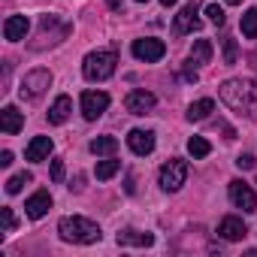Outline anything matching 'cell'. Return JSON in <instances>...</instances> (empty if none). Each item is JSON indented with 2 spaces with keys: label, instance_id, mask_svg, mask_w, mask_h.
<instances>
[{
  "label": "cell",
  "instance_id": "5bb4252c",
  "mask_svg": "<svg viewBox=\"0 0 257 257\" xmlns=\"http://www.w3.org/2000/svg\"><path fill=\"white\" fill-rule=\"evenodd\" d=\"M28 31H31V22H28L25 16H10V19L4 22V37H7L10 43H22V40L28 37Z\"/></svg>",
  "mask_w": 257,
  "mask_h": 257
},
{
  "label": "cell",
  "instance_id": "484cf974",
  "mask_svg": "<svg viewBox=\"0 0 257 257\" xmlns=\"http://www.w3.org/2000/svg\"><path fill=\"white\" fill-rule=\"evenodd\" d=\"M206 16H209V22H212V25H218V28H221V25L227 22V16H224V10H221L218 4H209V7H206Z\"/></svg>",
  "mask_w": 257,
  "mask_h": 257
},
{
  "label": "cell",
  "instance_id": "d6986e66",
  "mask_svg": "<svg viewBox=\"0 0 257 257\" xmlns=\"http://www.w3.org/2000/svg\"><path fill=\"white\" fill-rule=\"evenodd\" d=\"M212 112H215V100H212V97H203V100H197V103L188 106V121H203V118H209Z\"/></svg>",
  "mask_w": 257,
  "mask_h": 257
},
{
  "label": "cell",
  "instance_id": "83f0119b",
  "mask_svg": "<svg viewBox=\"0 0 257 257\" xmlns=\"http://www.w3.org/2000/svg\"><path fill=\"white\" fill-rule=\"evenodd\" d=\"M224 61L227 64H236V40H224Z\"/></svg>",
  "mask_w": 257,
  "mask_h": 257
},
{
  "label": "cell",
  "instance_id": "2e32d148",
  "mask_svg": "<svg viewBox=\"0 0 257 257\" xmlns=\"http://www.w3.org/2000/svg\"><path fill=\"white\" fill-rule=\"evenodd\" d=\"M52 149H55V143H52L49 137H34L31 146L25 149V158H28L31 164H40V161H46V158L52 155Z\"/></svg>",
  "mask_w": 257,
  "mask_h": 257
},
{
  "label": "cell",
  "instance_id": "277c9868",
  "mask_svg": "<svg viewBox=\"0 0 257 257\" xmlns=\"http://www.w3.org/2000/svg\"><path fill=\"white\" fill-rule=\"evenodd\" d=\"M161 188L164 191H170V194H176L182 185H185V179H188V161H182V158H170L164 167H161Z\"/></svg>",
  "mask_w": 257,
  "mask_h": 257
},
{
  "label": "cell",
  "instance_id": "ffe728a7",
  "mask_svg": "<svg viewBox=\"0 0 257 257\" xmlns=\"http://www.w3.org/2000/svg\"><path fill=\"white\" fill-rule=\"evenodd\" d=\"M191 61H194V64H209V61H212V43H209V40H194V46H191Z\"/></svg>",
  "mask_w": 257,
  "mask_h": 257
},
{
  "label": "cell",
  "instance_id": "9a60e30c",
  "mask_svg": "<svg viewBox=\"0 0 257 257\" xmlns=\"http://www.w3.org/2000/svg\"><path fill=\"white\" fill-rule=\"evenodd\" d=\"M52 209V194L49 191H37V194H31L28 197V203H25V212H28V218H43L46 212Z\"/></svg>",
  "mask_w": 257,
  "mask_h": 257
},
{
  "label": "cell",
  "instance_id": "5b68a950",
  "mask_svg": "<svg viewBox=\"0 0 257 257\" xmlns=\"http://www.w3.org/2000/svg\"><path fill=\"white\" fill-rule=\"evenodd\" d=\"M49 85H52V73L40 67V70H31V73L22 79V88H19V94H22V97H28V100H37V97H40V94H43Z\"/></svg>",
  "mask_w": 257,
  "mask_h": 257
},
{
  "label": "cell",
  "instance_id": "1f68e13d",
  "mask_svg": "<svg viewBox=\"0 0 257 257\" xmlns=\"http://www.w3.org/2000/svg\"><path fill=\"white\" fill-rule=\"evenodd\" d=\"M13 164V152H4V155H0V167H10Z\"/></svg>",
  "mask_w": 257,
  "mask_h": 257
},
{
  "label": "cell",
  "instance_id": "e0dca14e",
  "mask_svg": "<svg viewBox=\"0 0 257 257\" xmlns=\"http://www.w3.org/2000/svg\"><path fill=\"white\" fill-rule=\"evenodd\" d=\"M70 112H73V100H70L67 94H61V97L52 103V109H49V121H52V124H64V121L70 118Z\"/></svg>",
  "mask_w": 257,
  "mask_h": 257
},
{
  "label": "cell",
  "instance_id": "7c38bea8",
  "mask_svg": "<svg viewBox=\"0 0 257 257\" xmlns=\"http://www.w3.org/2000/svg\"><path fill=\"white\" fill-rule=\"evenodd\" d=\"M245 233H248V227H245L242 218H236V215H227V218L218 224V236L227 239V242H239V239H245Z\"/></svg>",
  "mask_w": 257,
  "mask_h": 257
},
{
  "label": "cell",
  "instance_id": "4316f807",
  "mask_svg": "<svg viewBox=\"0 0 257 257\" xmlns=\"http://www.w3.org/2000/svg\"><path fill=\"white\" fill-rule=\"evenodd\" d=\"M0 221H4V233H13L16 230V218H13V209L10 206L0 209Z\"/></svg>",
  "mask_w": 257,
  "mask_h": 257
},
{
  "label": "cell",
  "instance_id": "52a82bcc",
  "mask_svg": "<svg viewBox=\"0 0 257 257\" xmlns=\"http://www.w3.org/2000/svg\"><path fill=\"white\" fill-rule=\"evenodd\" d=\"M131 52H134V58H140V61H146V64H155V61H161L164 55H167V46L161 43V40H134V46H131Z\"/></svg>",
  "mask_w": 257,
  "mask_h": 257
},
{
  "label": "cell",
  "instance_id": "7a4b0ae2",
  "mask_svg": "<svg viewBox=\"0 0 257 257\" xmlns=\"http://www.w3.org/2000/svg\"><path fill=\"white\" fill-rule=\"evenodd\" d=\"M218 94H221V103L230 106L233 112H239V115H251L254 112V85L251 82H245V79H227Z\"/></svg>",
  "mask_w": 257,
  "mask_h": 257
},
{
  "label": "cell",
  "instance_id": "6da1fadb",
  "mask_svg": "<svg viewBox=\"0 0 257 257\" xmlns=\"http://www.w3.org/2000/svg\"><path fill=\"white\" fill-rule=\"evenodd\" d=\"M58 233H61V239L64 242H73V245H94V242H100V227L94 224V221H88V218H82V215H67V218H61L58 221Z\"/></svg>",
  "mask_w": 257,
  "mask_h": 257
},
{
  "label": "cell",
  "instance_id": "d6a6232c",
  "mask_svg": "<svg viewBox=\"0 0 257 257\" xmlns=\"http://www.w3.org/2000/svg\"><path fill=\"white\" fill-rule=\"evenodd\" d=\"M161 4H164V7H176V0H161Z\"/></svg>",
  "mask_w": 257,
  "mask_h": 257
},
{
  "label": "cell",
  "instance_id": "30bf717a",
  "mask_svg": "<svg viewBox=\"0 0 257 257\" xmlns=\"http://www.w3.org/2000/svg\"><path fill=\"white\" fill-rule=\"evenodd\" d=\"M127 146H131V152L134 155H152L155 152V134L152 131H140V127H137V131H131V134H127Z\"/></svg>",
  "mask_w": 257,
  "mask_h": 257
},
{
  "label": "cell",
  "instance_id": "8992f818",
  "mask_svg": "<svg viewBox=\"0 0 257 257\" xmlns=\"http://www.w3.org/2000/svg\"><path fill=\"white\" fill-rule=\"evenodd\" d=\"M109 109V94L106 91H85L82 94V115L85 121H97Z\"/></svg>",
  "mask_w": 257,
  "mask_h": 257
},
{
  "label": "cell",
  "instance_id": "4fadbf2b",
  "mask_svg": "<svg viewBox=\"0 0 257 257\" xmlns=\"http://www.w3.org/2000/svg\"><path fill=\"white\" fill-rule=\"evenodd\" d=\"M22 127H25V115L16 106H4V112H0V131L7 137H16Z\"/></svg>",
  "mask_w": 257,
  "mask_h": 257
},
{
  "label": "cell",
  "instance_id": "44dd1931",
  "mask_svg": "<svg viewBox=\"0 0 257 257\" xmlns=\"http://www.w3.org/2000/svg\"><path fill=\"white\" fill-rule=\"evenodd\" d=\"M91 155H112L115 149H118V140L115 137H97V140H91Z\"/></svg>",
  "mask_w": 257,
  "mask_h": 257
},
{
  "label": "cell",
  "instance_id": "d4e9b609",
  "mask_svg": "<svg viewBox=\"0 0 257 257\" xmlns=\"http://www.w3.org/2000/svg\"><path fill=\"white\" fill-rule=\"evenodd\" d=\"M34 182V176L31 173H19V176H13L10 182H7V194H19L25 185H31Z\"/></svg>",
  "mask_w": 257,
  "mask_h": 257
},
{
  "label": "cell",
  "instance_id": "f546056e",
  "mask_svg": "<svg viewBox=\"0 0 257 257\" xmlns=\"http://www.w3.org/2000/svg\"><path fill=\"white\" fill-rule=\"evenodd\" d=\"M254 164H257V161H254L251 155H239V158H236V167H239V170H254Z\"/></svg>",
  "mask_w": 257,
  "mask_h": 257
},
{
  "label": "cell",
  "instance_id": "cb8c5ba5",
  "mask_svg": "<svg viewBox=\"0 0 257 257\" xmlns=\"http://www.w3.org/2000/svg\"><path fill=\"white\" fill-rule=\"evenodd\" d=\"M188 152H191V158H206V155L212 152V146H209V140H203V137H191V140H188Z\"/></svg>",
  "mask_w": 257,
  "mask_h": 257
},
{
  "label": "cell",
  "instance_id": "8fae6325",
  "mask_svg": "<svg viewBox=\"0 0 257 257\" xmlns=\"http://www.w3.org/2000/svg\"><path fill=\"white\" fill-rule=\"evenodd\" d=\"M197 7H200V0H191V4H188V7L176 16V34H191V31H200Z\"/></svg>",
  "mask_w": 257,
  "mask_h": 257
},
{
  "label": "cell",
  "instance_id": "f1b7e54d",
  "mask_svg": "<svg viewBox=\"0 0 257 257\" xmlns=\"http://www.w3.org/2000/svg\"><path fill=\"white\" fill-rule=\"evenodd\" d=\"M52 182H64V161L61 158L52 161Z\"/></svg>",
  "mask_w": 257,
  "mask_h": 257
},
{
  "label": "cell",
  "instance_id": "4dcf8cb0",
  "mask_svg": "<svg viewBox=\"0 0 257 257\" xmlns=\"http://www.w3.org/2000/svg\"><path fill=\"white\" fill-rule=\"evenodd\" d=\"M185 79H188V82H197V70H194V61H188V64H185Z\"/></svg>",
  "mask_w": 257,
  "mask_h": 257
},
{
  "label": "cell",
  "instance_id": "3957f363",
  "mask_svg": "<svg viewBox=\"0 0 257 257\" xmlns=\"http://www.w3.org/2000/svg\"><path fill=\"white\" fill-rule=\"evenodd\" d=\"M115 67H118V55L109 52V49L91 52V55H85V61H82V73H85L88 82H106V79L115 73Z\"/></svg>",
  "mask_w": 257,
  "mask_h": 257
},
{
  "label": "cell",
  "instance_id": "7402d4cb",
  "mask_svg": "<svg viewBox=\"0 0 257 257\" xmlns=\"http://www.w3.org/2000/svg\"><path fill=\"white\" fill-rule=\"evenodd\" d=\"M242 37L245 40H257V7H251L242 16Z\"/></svg>",
  "mask_w": 257,
  "mask_h": 257
},
{
  "label": "cell",
  "instance_id": "ac0fdd59",
  "mask_svg": "<svg viewBox=\"0 0 257 257\" xmlns=\"http://www.w3.org/2000/svg\"><path fill=\"white\" fill-rule=\"evenodd\" d=\"M118 245L149 248V245H155V236H152V233H140V230H124V233H118Z\"/></svg>",
  "mask_w": 257,
  "mask_h": 257
},
{
  "label": "cell",
  "instance_id": "9c48e42d",
  "mask_svg": "<svg viewBox=\"0 0 257 257\" xmlns=\"http://www.w3.org/2000/svg\"><path fill=\"white\" fill-rule=\"evenodd\" d=\"M158 106V97L152 94V91H131V94H127L124 97V109L127 112H131V115H146V112H152Z\"/></svg>",
  "mask_w": 257,
  "mask_h": 257
},
{
  "label": "cell",
  "instance_id": "ba28073f",
  "mask_svg": "<svg viewBox=\"0 0 257 257\" xmlns=\"http://www.w3.org/2000/svg\"><path fill=\"white\" fill-rule=\"evenodd\" d=\"M230 200H233V206L242 209V212H257V197H254L251 185H245L242 179H233V182H230Z\"/></svg>",
  "mask_w": 257,
  "mask_h": 257
},
{
  "label": "cell",
  "instance_id": "836d02e7",
  "mask_svg": "<svg viewBox=\"0 0 257 257\" xmlns=\"http://www.w3.org/2000/svg\"><path fill=\"white\" fill-rule=\"evenodd\" d=\"M224 4H233V7H236V4H242V0H224Z\"/></svg>",
  "mask_w": 257,
  "mask_h": 257
},
{
  "label": "cell",
  "instance_id": "e575fe53",
  "mask_svg": "<svg viewBox=\"0 0 257 257\" xmlns=\"http://www.w3.org/2000/svg\"><path fill=\"white\" fill-rule=\"evenodd\" d=\"M137 4H149V0H137Z\"/></svg>",
  "mask_w": 257,
  "mask_h": 257
},
{
  "label": "cell",
  "instance_id": "603a6c76",
  "mask_svg": "<svg viewBox=\"0 0 257 257\" xmlns=\"http://www.w3.org/2000/svg\"><path fill=\"white\" fill-rule=\"evenodd\" d=\"M118 170H121V161H112V158H109V161H100V164H97L94 176H97L100 182H106V179H112Z\"/></svg>",
  "mask_w": 257,
  "mask_h": 257
}]
</instances>
